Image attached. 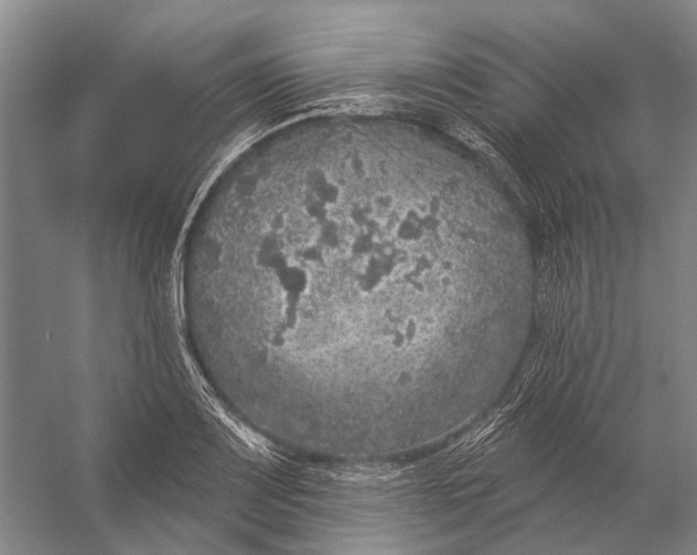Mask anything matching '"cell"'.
I'll return each instance as SVG.
<instances>
[{
  "instance_id": "obj_1",
  "label": "cell",
  "mask_w": 697,
  "mask_h": 555,
  "mask_svg": "<svg viewBox=\"0 0 697 555\" xmlns=\"http://www.w3.org/2000/svg\"><path fill=\"white\" fill-rule=\"evenodd\" d=\"M420 181L372 156L269 165L187 250L184 298L214 372L266 432L376 443L453 400L504 272L448 248Z\"/></svg>"
}]
</instances>
